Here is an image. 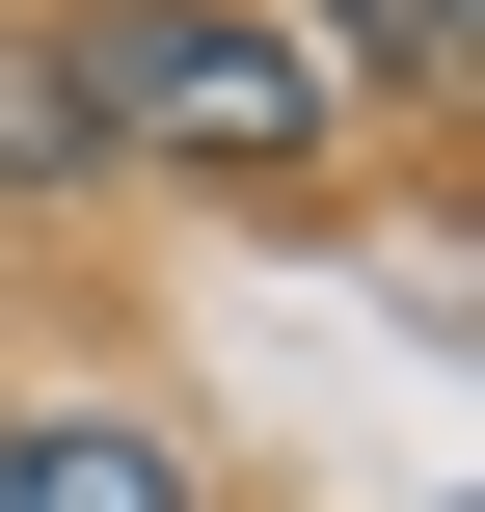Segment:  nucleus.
<instances>
[{"label":"nucleus","mask_w":485,"mask_h":512,"mask_svg":"<svg viewBox=\"0 0 485 512\" xmlns=\"http://www.w3.org/2000/svg\"><path fill=\"white\" fill-rule=\"evenodd\" d=\"M297 54H324V81H351V54H378V81H432V54H459V0H324Z\"/></svg>","instance_id":"3"},{"label":"nucleus","mask_w":485,"mask_h":512,"mask_svg":"<svg viewBox=\"0 0 485 512\" xmlns=\"http://www.w3.org/2000/svg\"><path fill=\"white\" fill-rule=\"evenodd\" d=\"M0 512H189V459H162L135 405H27V432H0Z\"/></svg>","instance_id":"2"},{"label":"nucleus","mask_w":485,"mask_h":512,"mask_svg":"<svg viewBox=\"0 0 485 512\" xmlns=\"http://www.w3.org/2000/svg\"><path fill=\"white\" fill-rule=\"evenodd\" d=\"M54 135H162V162H324V54L297 27H216V0H108L27 54Z\"/></svg>","instance_id":"1"}]
</instances>
